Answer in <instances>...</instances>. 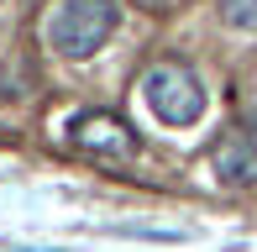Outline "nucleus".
Returning <instances> with one entry per match:
<instances>
[{
    "instance_id": "obj_1",
    "label": "nucleus",
    "mask_w": 257,
    "mask_h": 252,
    "mask_svg": "<svg viewBox=\"0 0 257 252\" xmlns=\"http://www.w3.org/2000/svg\"><path fill=\"white\" fill-rule=\"evenodd\" d=\"M115 21H121L115 0H63L48 16V42L63 58H89V53H100L110 42Z\"/></svg>"
},
{
    "instance_id": "obj_2",
    "label": "nucleus",
    "mask_w": 257,
    "mask_h": 252,
    "mask_svg": "<svg viewBox=\"0 0 257 252\" xmlns=\"http://www.w3.org/2000/svg\"><path fill=\"white\" fill-rule=\"evenodd\" d=\"M142 100L163 126H194L205 116V84L184 63H158L142 79Z\"/></svg>"
},
{
    "instance_id": "obj_5",
    "label": "nucleus",
    "mask_w": 257,
    "mask_h": 252,
    "mask_svg": "<svg viewBox=\"0 0 257 252\" xmlns=\"http://www.w3.org/2000/svg\"><path fill=\"white\" fill-rule=\"evenodd\" d=\"M220 21L231 32H257V0H220Z\"/></svg>"
},
{
    "instance_id": "obj_4",
    "label": "nucleus",
    "mask_w": 257,
    "mask_h": 252,
    "mask_svg": "<svg viewBox=\"0 0 257 252\" xmlns=\"http://www.w3.org/2000/svg\"><path fill=\"white\" fill-rule=\"evenodd\" d=\"M215 179L231 189H252L257 184V132H226L215 142Z\"/></svg>"
},
{
    "instance_id": "obj_3",
    "label": "nucleus",
    "mask_w": 257,
    "mask_h": 252,
    "mask_svg": "<svg viewBox=\"0 0 257 252\" xmlns=\"http://www.w3.org/2000/svg\"><path fill=\"white\" fill-rule=\"evenodd\" d=\"M68 142L79 153H89L95 163H132L137 158V132L110 110H84L68 121Z\"/></svg>"
}]
</instances>
